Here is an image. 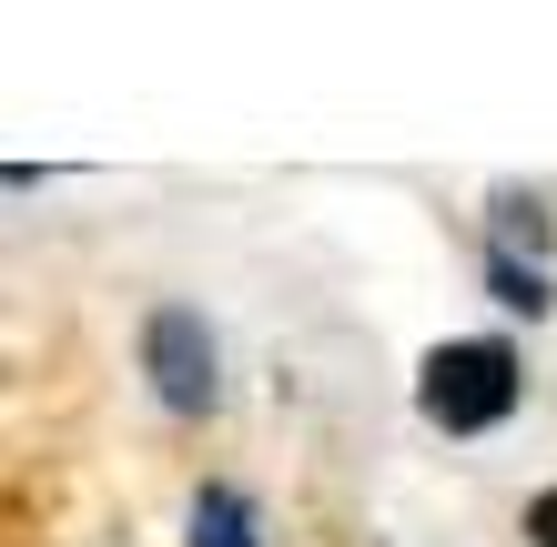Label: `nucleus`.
I'll use <instances>...</instances> for the list:
<instances>
[{"mask_svg":"<svg viewBox=\"0 0 557 547\" xmlns=\"http://www.w3.org/2000/svg\"><path fill=\"white\" fill-rule=\"evenodd\" d=\"M416 406H425V426H446V436H486L517 406V345H497V335L436 345L425 375H416Z\"/></svg>","mask_w":557,"mask_h":547,"instance_id":"obj_1","label":"nucleus"},{"mask_svg":"<svg viewBox=\"0 0 557 547\" xmlns=\"http://www.w3.org/2000/svg\"><path fill=\"white\" fill-rule=\"evenodd\" d=\"M486 274H497V304H517V314H537V304H547V284H537L528 264H517V253H497Z\"/></svg>","mask_w":557,"mask_h":547,"instance_id":"obj_4","label":"nucleus"},{"mask_svg":"<svg viewBox=\"0 0 557 547\" xmlns=\"http://www.w3.org/2000/svg\"><path fill=\"white\" fill-rule=\"evenodd\" d=\"M143 356H152L162 406H183V415H203V406H213V345H203V325H193L183 304H162V314H152Z\"/></svg>","mask_w":557,"mask_h":547,"instance_id":"obj_2","label":"nucleus"},{"mask_svg":"<svg viewBox=\"0 0 557 547\" xmlns=\"http://www.w3.org/2000/svg\"><path fill=\"white\" fill-rule=\"evenodd\" d=\"M528 537H537V547H557V487H547V497L528 507Z\"/></svg>","mask_w":557,"mask_h":547,"instance_id":"obj_5","label":"nucleus"},{"mask_svg":"<svg viewBox=\"0 0 557 547\" xmlns=\"http://www.w3.org/2000/svg\"><path fill=\"white\" fill-rule=\"evenodd\" d=\"M193 547H253V507L234 487H203V507H193Z\"/></svg>","mask_w":557,"mask_h":547,"instance_id":"obj_3","label":"nucleus"}]
</instances>
